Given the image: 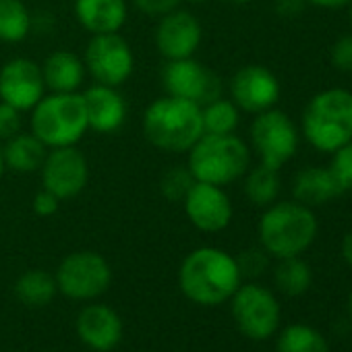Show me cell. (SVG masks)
Returning a JSON list of instances; mask_svg holds the SVG:
<instances>
[{
    "instance_id": "1",
    "label": "cell",
    "mask_w": 352,
    "mask_h": 352,
    "mask_svg": "<svg viewBox=\"0 0 352 352\" xmlns=\"http://www.w3.org/2000/svg\"><path fill=\"white\" fill-rule=\"evenodd\" d=\"M236 259L218 247H199L191 251L179 267L181 292L197 305L216 307L232 298L241 286Z\"/></svg>"
},
{
    "instance_id": "2",
    "label": "cell",
    "mask_w": 352,
    "mask_h": 352,
    "mask_svg": "<svg viewBox=\"0 0 352 352\" xmlns=\"http://www.w3.org/2000/svg\"><path fill=\"white\" fill-rule=\"evenodd\" d=\"M141 131L147 143L160 151L187 153L204 135L201 106L166 94L145 108Z\"/></svg>"
},
{
    "instance_id": "3",
    "label": "cell",
    "mask_w": 352,
    "mask_h": 352,
    "mask_svg": "<svg viewBox=\"0 0 352 352\" xmlns=\"http://www.w3.org/2000/svg\"><path fill=\"white\" fill-rule=\"evenodd\" d=\"M317 218L298 201H276L259 218V243L276 259L302 255L317 239Z\"/></svg>"
},
{
    "instance_id": "4",
    "label": "cell",
    "mask_w": 352,
    "mask_h": 352,
    "mask_svg": "<svg viewBox=\"0 0 352 352\" xmlns=\"http://www.w3.org/2000/svg\"><path fill=\"white\" fill-rule=\"evenodd\" d=\"M300 129L307 143L323 153L352 141V91L329 87L315 94L305 106Z\"/></svg>"
},
{
    "instance_id": "5",
    "label": "cell",
    "mask_w": 352,
    "mask_h": 352,
    "mask_svg": "<svg viewBox=\"0 0 352 352\" xmlns=\"http://www.w3.org/2000/svg\"><path fill=\"white\" fill-rule=\"evenodd\" d=\"M187 166L195 181L228 187L243 179L251 168V149L234 133L230 135H201L187 151Z\"/></svg>"
},
{
    "instance_id": "6",
    "label": "cell",
    "mask_w": 352,
    "mask_h": 352,
    "mask_svg": "<svg viewBox=\"0 0 352 352\" xmlns=\"http://www.w3.org/2000/svg\"><path fill=\"white\" fill-rule=\"evenodd\" d=\"M30 129L48 149L77 145L89 131L81 91L46 94L30 110Z\"/></svg>"
},
{
    "instance_id": "7",
    "label": "cell",
    "mask_w": 352,
    "mask_h": 352,
    "mask_svg": "<svg viewBox=\"0 0 352 352\" xmlns=\"http://www.w3.org/2000/svg\"><path fill=\"white\" fill-rule=\"evenodd\" d=\"M58 292L73 300H96L112 282V270L106 257L96 251H75L56 267Z\"/></svg>"
},
{
    "instance_id": "8",
    "label": "cell",
    "mask_w": 352,
    "mask_h": 352,
    "mask_svg": "<svg viewBox=\"0 0 352 352\" xmlns=\"http://www.w3.org/2000/svg\"><path fill=\"white\" fill-rule=\"evenodd\" d=\"M249 135L259 164L274 170L288 164L298 149V131L292 118L278 108L255 114Z\"/></svg>"
},
{
    "instance_id": "9",
    "label": "cell",
    "mask_w": 352,
    "mask_h": 352,
    "mask_svg": "<svg viewBox=\"0 0 352 352\" xmlns=\"http://www.w3.org/2000/svg\"><path fill=\"white\" fill-rule=\"evenodd\" d=\"M85 71L87 75L100 83L110 87H120L126 83L135 71V56L129 42L116 34H98L91 36L85 48Z\"/></svg>"
},
{
    "instance_id": "10",
    "label": "cell",
    "mask_w": 352,
    "mask_h": 352,
    "mask_svg": "<svg viewBox=\"0 0 352 352\" xmlns=\"http://www.w3.org/2000/svg\"><path fill=\"white\" fill-rule=\"evenodd\" d=\"M232 317L251 340H267L280 325V302L261 284H241L232 294Z\"/></svg>"
},
{
    "instance_id": "11",
    "label": "cell",
    "mask_w": 352,
    "mask_h": 352,
    "mask_svg": "<svg viewBox=\"0 0 352 352\" xmlns=\"http://www.w3.org/2000/svg\"><path fill=\"white\" fill-rule=\"evenodd\" d=\"M162 85L168 96L189 100L197 106H206L222 98V79L204 63L191 58L166 60L162 69Z\"/></svg>"
},
{
    "instance_id": "12",
    "label": "cell",
    "mask_w": 352,
    "mask_h": 352,
    "mask_svg": "<svg viewBox=\"0 0 352 352\" xmlns=\"http://www.w3.org/2000/svg\"><path fill=\"white\" fill-rule=\"evenodd\" d=\"M40 179L42 189L54 193L60 201L75 199L89 183V162L77 145L48 149Z\"/></svg>"
},
{
    "instance_id": "13",
    "label": "cell",
    "mask_w": 352,
    "mask_h": 352,
    "mask_svg": "<svg viewBox=\"0 0 352 352\" xmlns=\"http://www.w3.org/2000/svg\"><path fill=\"white\" fill-rule=\"evenodd\" d=\"M204 40V28L199 19L185 9H174L172 13L160 17L155 28V48L164 60L191 58L199 50Z\"/></svg>"
},
{
    "instance_id": "14",
    "label": "cell",
    "mask_w": 352,
    "mask_h": 352,
    "mask_svg": "<svg viewBox=\"0 0 352 352\" xmlns=\"http://www.w3.org/2000/svg\"><path fill=\"white\" fill-rule=\"evenodd\" d=\"M230 100L241 112L259 114L276 108L280 100V81L263 65H245L230 79Z\"/></svg>"
},
{
    "instance_id": "15",
    "label": "cell",
    "mask_w": 352,
    "mask_h": 352,
    "mask_svg": "<svg viewBox=\"0 0 352 352\" xmlns=\"http://www.w3.org/2000/svg\"><path fill=\"white\" fill-rule=\"evenodd\" d=\"M46 96L42 65L32 58H11L0 69V102L30 112Z\"/></svg>"
},
{
    "instance_id": "16",
    "label": "cell",
    "mask_w": 352,
    "mask_h": 352,
    "mask_svg": "<svg viewBox=\"0 0 352 352\" xmlns=\"http://www.w3.org/2000/svg\"><path fill=\"white\" fill-rule=\"evenodd\" d=\"M189 222L201 232H222L230 226L234 208L224 187L195 181L187 197L183 199Z\"/></svg>"
},
{
    "instance_id": "17",
    "label": "cell",
    "mask_w": 352,
    "mask_h": 352,
    "mask_svg": "<svg viewBox=\"0 0 352 352\" xmlns=\"http://www.w3.org/2000/svg\"><path fill=\"white\" fill-rule=\"evenodd\" d=\"M75 327L79 340L96 352H110L122 340V319L104 302L83 307L77 315Z\"/></svg>"
},
{
    "instance_id": "18",
    "label": "cell",
    "mask_w": 352,
    "mask_h": 352,
    "mask_svg": "<svg viewBox=\"0 0 352 352\" xmlns=\"http://www.w3.org/2000/svg\"><path fill=\"white\" fill-rule=\"evenodd\" d=\"M81 96L89 131L110 135L122 129V124L126 122L129 106L118 87L94 83L91 87L81 91Z\"/></svg>"
},
{
    "instance_id": "19",
    "label": "cell",
    "mask_w": 352,
    "mask_h": 352,
    "mask_svg": "<svg viewBox=\"0 0 352 352\" xmlns=\"http://www.w3.org/2000/svg\"><path fill=\"white\" fill-rule=\"evenodd\" d=\"M75 17L91 36L116 34L126 23L129 7L126 0H75Z\"/></svg>"
},
{
    "instance_id": "20",
    "label": "cell",
    "mask_w": 352,
    "mask_h": 352,
    "mask_svg": "<svg viewBox=\"0 0 352 352\" xmlns=\"http://www.w3.org/2000/svg\"><path fill=\"white\" fill-rule=\"evenodd\" d=\"M344 191L338 185L336 176L331 174L329 168L323 166H309L302 168L292 181V197L294 201L307 206V208H317L333 201L340 197Z\"/></svg>"
},
{
    "instance_id": "21",
    "label": "cell",
    "mask_w": 352,
    "mask_h": 352,
    "mask_svg": "<svg viewBox=\"0 0 352 352\" xmlns=\"http://www.w3.org/2000/svg\"><path fill=\"white\" fill-rule=\"evenodd\" d=\"M42 75L46 89L52 94H77L85 81L87 71L79 54L71 50H56L44 60Z\"/></svg>"
},
{
    "instance_id": "22",
    "label": "cell",
    "mask_w": 352,
    "mask_h": 352,
    "mask_svg": "<svg viewBox=\"0 0 352 352\" xmlns=\"http://www.w3.org/2000/svg\"><path fill=\"white\" fill-rule=\"evenodd\" d=\"M48 147L30 131V133H17L15 137L7 139L3 143V160L7 170L17 174H34L40 172L44 160H46Z\"/></svg>"
},
{
    "instance_id": "23",
    "label": "cell",
    "mask_w": 352,
    "mask_h": 352,
    "mask_svg": "<svg viewBox=\"0 0 352 352\" xmlns=\"http://www.w3.org/2000/svg\"><path fill=\"white\" fill-rule=\"evenodd\" d=\"M245 197L255 206V208H267L272 204H276L280 189H282V181H280V170L267 168L263 164L249 168L245 172Z\"/></svg>"
},
{
    "instance_id": "24",
    "label": "cell",
    "mask_w": 352,
    "mask_h": 352,
    "mask_svg": "<svg viewBox=\"0 0 352 352\" xmlns=\"http://www.w3.org/2000/svg\"><path fill=\"white\" fill-rule=\"evenodd\" d=\"M58 292L54 274L46 270H28L15 282V294L21 302L30 307L48 305Z\"/></svg>"
},
{
    "instance_id": "25",
    "label": "cell",
    "mask_w": 352,
    "mask_h": 352,
    "mask_svg": "<svg viewBox=\"0 0 352 352\" xmlns=\"http://www.w3.org/2000/svg\"><path fill=\"white\" fill-rule=\"evenodd\" d=\"M34 17L23 0H0V42L19 44L28 40Z\"/></svg>"
},
{
    "instance_id": "26",
    "label": "cell",
    "mask_w": 352,
    "mask_h": 352,
    "mask_svg": "<svg viewBox=\"0 0 352 352\" xmlns=\"http://www.w3.org/2000/svg\"><path fill=\"white\" fill-rule=\"evenodd\" d=\"M274 282L280 292L286 296H300L309 290L313 282V272L307 261L298 257H284L278 261L274 272Z\"/></svg>"
},
{
    "instance_id": "27",
    "label": "cell",
    "mask_w": 352,
    "mask_h": 352,
    "mask_svg": "<svg viewBox=\"0 0 352 352\" xmlns=\"http://www.w3.org/2000/svg\"><path fill=\"white\" fill-rule=\"evenodd\" d=\"M201 120L206 135H230L239 129L241 110L228 98H218L201 106Z\"/></svg>"
},
{
    "instance_id": "28",
    "label": "cell",
    "mask_w": 352,
    "mask_h": 352,
    "mask_svg": "<svg viewBox=\"0 0 352 352\" xmlns=\"http://www.w3.org/2000/svg\"><path fill=\"white\" fill-rule=\"evenodd\" d=\"M278 352H329V346L317 329L305 323H292L282 329Z\"/></svg>"
},
{
    "instance_id": "29",
    "label": "cell",
    "mask_w": 352,
    "mask_h": 352,
    "mask_svg": "<svg viewBox=\"0 0 352 352\" xmlns=\"http://www.w3.org/2000/svg\"><path fill=\"white\" fill-rule=\"evenodd\" d=\"M195 185V176L191 174L189 166H172L166 170L160 179V193L164 199L174 201V204H183L191 187Z\"/></svg>"
},
{
    "instance_id": "30",
    "label": "cell",
    "mask_w": 352,
    "mask_h": 352,
    "mask_svg": "<svg viewBox=\"0 0 352 352\" xmlns=\"http://www.w3.org/2000/svg\"><path fill=\"white\" fill-rule=\"evenodd\" d=\"M327 168L336 176L342 191H352V141H348L346 145L338 147L331 153V162Z\"/></svg>"
},
{
    "instance_id": "31",
    "label": "cell",
    "mask_w": 352,
    "mask_h": 352,
    "mask_svg": "<svg viewBox=\"0 0 352 352\" xmlns=\"http://www.w3.org/2000/svg\"><path fill=\"white\" fill-rule=\"evenodd\" d=\"M234 259H236V265H239V272L243 278H257L270 265V255L265 253L263 247L261 249H245Z\"/></svg>"
},
{
    "instance_id": "32",
    "label": "cell",
    "mask_w": 352,
    "mask_h": 352,
    "mask_svg": "<svg viewBox=\"0 0 352 352\" xmlns=\"http://www.w3.org/2000/svg\"><path fill=\"white\" fill-rule=\"evenodd\" d=\"M329 60L336 71L340 73H352V34L340 36L329 52Z\"/></svg>"
},
{
    "instance_id": "33",
    "label": "cell",
    "mask_w": 352,
    "mask_h": 352,
    "mask_svg": "<svg viewBox=\"0 0 352 352\" xmlns=\"http://www.w3.org/2000/svg\"><path fill=\"white\" fill-rule=\"evenodd\" d=\"M21 110L13 108L7 102H0V143H5L7 139L15 137L21 133Z\"/></svg>"
},
{
    "instance_id": "34",
    "label": "cell",
    "mask_w": 352,
    "mask_h": 352,
    "mask_svg": "<svg viewBox=\"0 0 352 352\" xmlns=\"http://www.w3.org/2000/svg\"><path fill=\"white\" fill-rule=\"evenodd\" d=\"M133 5L139 13L160 19L172 13L174 9H179L183 5V0H133Z\"/></svg>"
},
{
    "instance_id": "35",
    "label": "cell",
    "mask_w": 352,
    "mask_h": 352,
    "mask_svg": "<svg viewBox=\"0 0 352 352\" xmlns=\"http://www.w3.org/2000/svg\"><path fill=\"white\" fill-rule=\"evenodd\" d=\"M60 204H63V201H60L54 193L42 189V191H38V193L34 195L32 210H34L36 216H40V218H50V216H54V214L58 212Z\"/></svg>"
},
{
    "instance_id": "36",
    "label": "cell",
    "mask_w": 352,
    "mask_h": 352,
    "mask_svg": "<svg viewBox=\"0 0 352 352\" xmlns=\"http://www.w3.org/2000/svg\"><path fill=\"white\" fill-rule=\"evenodd\" d=\"M305 0H276V13L280 17H286V19H292L296 17L298 13H302L305 9Z\"/></svg>"
},
{
    "instance_id": "37",
    "label": "cell",
    "mask_w": 352,
    "mask_h": 352,
    "mask_svg": "<svg viewBox=\"0 0 352 352\" xmlns=\"http://www.w3.org/2000/svg\"><path fill=\"white\" fill-rule=\"evenodd\" d=\"M307 5L317 7V9H327V11H336V9H344L350 7L352 0H305Z\"/></svg>"
},
{
    "instance_id": "38",
    "label": "cell",
    "mask_w": 352,
    "mask_h": 352,
    "mask_svg": "<svg viewBox=\"0 0 352 352\" xmlns=\"http://www.w3.org/2000/svg\"><path fill=\"white\" fill-rule=\"evenodd\" d=\"M342 257L352 267V230H348L346 236L342 239Z\"/></svg>"
},
{
    "instance_id": "39",
    "label": "cell",
    "mask_w": 352,
    "mask_h": 352,
    "mask_svg": "<svg viewBox=\"0 0 352 352\" xmlns=\"http://www.w3.org/2000/svg\"><path fill=\"white\" fill-rule=\"evenodd\" d=\"M222 3H228V5H236V7H241V5H249V3H253V0H222Z\"/></svg>"
},
{
    "instance_id": "40",
    "label": "cell",
    "mask_w": 352,
    "mask_h": 352,
    "mask_svg": "<svg viewBox=\"0 0 352 352\" xmlns=\"http://www.w3.org/2000/svg\"><path fill=\"white\" fill-rule=\"evenodd\" d=\"M5 170H7V166H5V160H3V145H0V179H3Z\"/></svg>"
},
{
    "instance_id": "41",
    "label": "cell",
    "mask_w": 352,
    "mask_h": 352,
    "mask_svg": "<svg viewBox=\"0 0 352 352\" xmlns=\"http://www.w3.org/2000/svg\"><path fill=\"white\" fill-rule=\"evenodd\" d=\"M183 3H189V5H204L208 0H183Z\"/></svg>"
},
{
    "instance_id": "42",
    "label": "cell",
    "mask_w": 352,
    "mask_h": 352,
    "mask_svg": "<svg viewBox=\"0 0 352 352\" xmlns=\"http://www.w3.org/2000/svg\"><path fill=\"white\" fill-rule=\"evenodd\" d=\"M348 305H350V313H352V292H350V298H348Z\"/></svg>"
},
{
    "instance_id": "43",
    "label": "cell",
    "mask_w": 352,
    "mask_h": 352,
    "mask_svg": "<svg viewBox=\"0 0 352 352\" xmlns=\"http://www.w3.org/2000/svg\"><path fill=\"white\" fill-rule=\"evenodd\" d=\"M348 9H350V25H352V3H350V7H348Z\"/></svg>"
}]
</instances>
